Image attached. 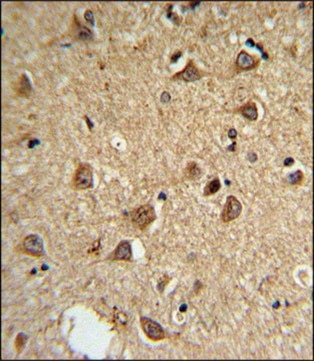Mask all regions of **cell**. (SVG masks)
<instances>
[{"instance_id":"cell-2","label":"cell","mask_w":314,"mask_h":361,"mask_svg":"<svg viewBox=\"0 0 314 361\" xmlns=\"http://www.w3.org/2000/svg\"><path fill=\"white\" fill-rule=\"evenodd\" d=\"M72 185L75 190H88L94 187V172L89 164H79L75 169L72 179Z\"/></svg>"},{"instance_id":"cell-3","label":"cell","mask_w":314,"mask_h":361,"mask_svg":"<svg viewBox=\"0 0 314 361\" xmlns=\"http://www.w3.org/2000/svg\"><path fill=\"white\" fill-rule=\"evenodd\" d=\"M242 204L241 202L233 195L228 196L226 203L224 205V209L222 211L221 220L224 223H229L236 220L240 217L242 213Z\"/></svg>"},{"instance_id":"cell-8","label":"cell","mask_w":314,"mask_h":361,"mask_svg":"<svg viewBox=\"0 0 314 361\" xmlns=\"http://www.w3.org/2000/svg\"><path fill=\"white\" fill-rule=\"evenodd\" d=\"M72 37L78 41L86 42V41H91L94 38L93 31L87 26L82 25L80 24L78 17L76 18L75 15L73 16V21L72 24Z\"/></svg>"},{"instance_id":"cell-13","label":"cell","mask_w":314,"mask_h":361,"mask_svg":"<svg viewBox=\"0 0 314 361\" xmlns=\"http://www.w3.org/2000/svg\"><path fill=\"white\" fill-rule=\"evenodd\" d=\"M221 187L222 185H221V181L219 180V178H215L211 180L204 188V196L210 197L212 195H215L216 193L219 192Z\"/></svg>"},{"instance_id":"cell-19","label":"cell","mask_w":314,"mask_h":361,"mask_svg":"<svg viewBox=\"0 0 314 361\" xmlns=\"http://www.w3.org/2000/svg\"><path fill=\"white\" fill-rule=\"evenodd\" d=\"M228 137L232 140H235L237 138V131L235 129H230L228 132Z\"/></svg>"},{"instance_id":"cell-1","label":"cell","mask_w":314,"mask_h":361,"mask_svg":"<svg viewBox=\"0 0 314 361\" xmlns=\"http://www.w3.org/2000/svg\"><path fill=\"white\" fill-rule=\"evenodd\" d=\"M131 218L135 226L140 230H145L156 220L157 216L153 206L142 205L132 212Z\"/></svg>"},{"instance_id":"cell-4","label":"cell","mask_w":314,"mask_h":361,"mask_svg":"<svg viewBox=\"0 0 314 361\" xmlns=\"http://www.w3.org/2000/svg\"><path fill=\"white\" fill-rule=\"evenodd\" d=\"M205 75V72H202L194 62L193 59H190L187 62L185 69L177 73H175L171 79L172 80H183L185 82H193L201 79Z\"/></svg>"},{"instance_id":"cell-20","label":"cell","mask_w":314,"mask_h":361,"mask_svg":"<svg viewBox=\"0 0 314 361\" xmlns=\"http://www.w3.org/2000/svg\"><path fill=\"white\" fill-rule=\"evenodd\" d=\"M293 163H294V160H293L292 158H287V159L284 161V165H285V166H291Z\"/></svg>"},{"instance_id":"cell-17","label":"cell","mask_w":314,"mask_h":361,"mask_svg":"<svg viewBox=\"0 0 314 361\" xmlns=\"http://www.w3.org/2000/svg\"><path fill=\"white\" fill-rule=\"evenodd\" d=\"M160 99H161V101L162 102H169L170 100H171V95L169 94V93H167V92H164L162 95H161V97H160Z\"/></svg>"},{"instance_id":"cell-18","label":"cell","mask_w":314,"mask_h":361,"mask_svg":"<svg viewBox=\"0 0 314 361\" xmlns=\"http://www.w3.org/2000/svg\"><path fill=\"white\" fill-rule=\"evenodd\" d=\"M183 55V52L182 51H176V52H174V54L172 55V57H171V62L172 63H174V62H177L178 60H179V58L181 57Z\"/></svg>"},{"instance_id":"cell-7","label":"cell","mask_w":314,"mask_h":361,"mask_svg":"<svg viewBox=\"0 0 314 361\" xmlns=\"http://www.w3.org/2000/svg\"><path fill=\"white\" fill-rule=\"evenodd\" d=\"M23 250L24 253L33 257L44 256V241L38 235H28L23 241Z\"/></svg>"},{"instance_id":"cell-10","label":"cell","mask_w":314,"mask_h":361,"mask_svg":"<svg viewBox=\"0 0 314 361\" xmlns=\"http://www.w3.org/2000/svg\"><path fill=\"white\" fill-rule=\"evenodd\" d=\"M14 92L16 93V95L18 96L22 97H27L29 96V95L31 94L32 88H31V83L29 78L26 76V74L23 73L18 77V79L16 80L15 84H14Z\"/></svg>"},{"instance_id":"cell-6","label":"cell","mask_w":314,"mask_h":361,"mask_svg":"<svg viewBox=\"0 0 314 361\" xmlns=\"http://www.w3.org/2000/svg\"><path fill=\"white\" fill-rule=\"evenodd\" d=\"M260 57L257 55L250 54L246 50H241L237 55L235 61V68L238 72H249L256 70L260 65Z\"/></svg>"},{"instance_id":"cell-12","label":"cell","mask_w":314,"mask_h":361,"mask_svg":"<svg viewBox=\"0 0 314 361\" xmlns=\"http://www.w3.org/2000/svg\"><path fill=\"white\" fill-rule=\"evenodd\" d=\"M185 176L190 181H197L202 177V169L195 162L188 163L185 168Z\"/></svg>"},{"instance_id":"cell-9","label":"cell","mask_w":314,"mask_h":361,"mask_svg":"<svg viewBox=\"0 0 314 361\" xmlns=\"http://www.w3.org/2000/svg\"><path fill=\"white\" fill-rule=\"evenodd\" d=\"M133 253L130 242L121 241L113 252L111 259L115 261H131Z\"/></svg>"},{"instance_id":"cell-15","label":"cell","mask_w":314,"mask_h":361,"mask_svg":"<svg viewBox=\"0 0 314 361\" xmlns=\"http://www.w3.org/2000/svg\"><path fill=\"white\" fill-rule=\"evenodd\" d=\"M26 339H27V337L24 334H18V336L16 337V339H15V347L18 350V352L20 350H23L24 345V343L26 341Z\"/></svg>"},{"instance_id":"cell-5","label":"cell","mask_w":314,"mask_h":361,"mask_svg":"<svg viewBox=\"0 0 314 361\" xmlns=\"http://www.w3.org/2000/svg\"><path fill=\"white\" fill-rule=\"evenodd\" d=\"M141 326L145 335L151 339L152 341H161L166 337L163 327L148 317L141 318Z\"/></svg>"},{"instance_id":"cell-16","label":"cell","mask_w":314,"mask_h":361,"mask_svg":"<svg viewBox=\"0 0 314 361\" xmlns=\"http://www.w3.org/2000/svg\"><path fill=\"white\" fill-rule=\"evenodd\" d=\"M85 19L88 21V23L91 24V25H95V16H94V13L92 10H87L85 12Z\"/></svg>"},{"instance_id":"cell-21","label":"cell","mask_w":314,"mask_h":361,"mask_svg":"<svg viewBox=\"0 0 314 361\" xmlns=\"http://www.w3.org/2000/svg\"><path fill=\"white\" fill-rule=\"evenodd\" d=\"M85 119H86V120H87V121H88V123H89V126H90V129H92V125H93V123L91 122V120H89V118H88V117H86Z\"/></svg>"},{"instance_id":"cell-14","label":"cell","mask_w":314,"mask_h":361,"mask_svg":"<svg viewBox=\"0 0 314 361\" xmlns=\"http://www.w3.org/2000/svg\"><path fill=\"white\" fill-rule=\"evenodd\" d=\"M304 180V175L303 172L298 169L295 173H291L290 175L287 176V182L291 185H301L303 183Z\"/></svg>"},{"instance_id":"cell-11","label":"cell","mask_w":314,"mask_h":361,"mask_svg":"<svg viewBox=\"0 0 314 361\" xmlns=\"http://www.w3.org/2000/svg\"><path fill=\"white\" fill-rule=\"evenodd\" d=\"M237 113H239L243 118H245L250 121L257 120L259 117L257 105L254 101H248L245 104L241 105L240 108H238Z\"/></svg>"}]
</instances>
